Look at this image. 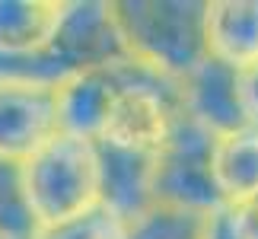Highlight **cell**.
<instances>
[{
	"label": "cell",
	"instance_id": "7c38bea8",
	"mask_svg": "<svg viewBox=\"0 0 258 239\" xmlns=\"http://www.w3.org/2000/svg\"><path fill=\"white\" fill-rule=\"evenodd\" d=\"M207 217L211 214L156 204L144 217H137L134 223H127L124 239H204Z\"/></svg>",
	"mask_w": 258,
	"mask_h": 239
},
{
	"label": "cell",
	"instance_id": "5b68a950",
	"mask_svg": "<svg viewBox=\"0 0 258 239\" xmlns=\"http://www.w3.org/2000/svg\"><path fill=\"white\" fill-rule=\"evenodd\" d=\"M57 80L89 67H105L127 61L131 51L124 45L121 26L115 19L112 4H67L64 23L54 35V45L48 48Z\"/></svg>",
	"mask_w": 258,
	"mask_h": 239
},
{
	"label": "cell",
	"instance_id": "e0dca14e",
	"mask_svg": "<svg viewBox=\"0 0 258 239\" xmlns=\"http://www.w3.org/2000/svg\"><path fill=\"white\" fill-rule=\"evenodd\" d=\"M0 239H35V233H10V230H0Z\"/></svg>",
	"mask_w": 258,
	"mask_h": 239
},
{
	"label": "cell",
	"instance_id": "277c9868",
	"mask_svg": "<svg viewBox=\"0 0 258 239\" xmlns=\"http://www.w3.org/2000/svg\"><path fill=\"white\" fill-rule=\"evenodd\" d=\"M61 131V80L0 74V163L23 166Z\"/></svg>",
	"mask_w": 258,
	"mask_h": 239
},
{
	"label": "cell",
	"instance_id": "7a4b0ae2",
	"mask_svg": "<svg viewBox=\"0 0 258 239\" xmlns=\"http://www.w3.org/2000/svg\"><path fill=\"white\" fill-rule=\"evenodd\" d=\"M124 45L137 64L182 80L207 61V4L201 0H127L112 4Z\"/></svg>",
	"mask_w": 258,
	"mask_h": 239
},
{
	"label": "cell",
	"instance_id": "9a60e30c",
	"mask_svg": "<svg viewBox=\"0 0 258 239\" xmlns=\"http://www.w3.org/2000/svg\"><path fill=\"white\" fill-rule=\"evenodd\" d=\"M239 93L245 112H249V122L258 125V64L249 71H239Z\"/></svg>",
	"mask_w": 258,
	"mask_h": 239
},
{
	"label": "cell",
	"instance_id": "8992f818",
	"mask_svg": "<svg viewBox=\"0 0 258 239\" xmlns=\"http://www.w3.org/2000/svg\"><path fill=\"white\" fill-rule=\"evenodd\" d=\"M178 93L185 112L217 137L252 125L239 93V71L217 57H207L188 77L178 80Z\"/></svg>",
	"mask_w": 258,
	"mask_h": 239
},
{
	"label": "cell",
	"instance_id": "ba28073f",
	"mask_svg": "<svg viewBox=\"0 0 258 239\" xmlns=\"http://www.w3.org/2000/svg\"><path fill=\"white\" fill-rule=\"evenodd\" d=\"M99 159H102V207H108L124 226L144 217L150 207H156L153 201L156 156L99 144Z\"/></svg>",
	"mask_w": 258,
	"mask_h": 239
},
{
	"label": "cell",
	"instance_id": "3957f363",
	"mask_svg": "<svg viewBox=\"0 0 258 239\" xmlns=\"http://www.w3.org/2000/svg\"><path fill=\"white\" fill-rule=\"evenodd\" d=\"M214 141L217 134H211L201 122H195L182 108L169 141L156 153V169H153L156 204L182 207V211H195V214L220 211L223 201L211 172Z\"/></svg>",
	"mask_w": 258,
	"mask_h": 239
},
{
	"label": "cell",
	"instance_id": "2e32d148",
	"mask_svg": "<svg viewBox=\"0 0 258 239\" xmlns=\"http://www.w3.org/2000/svg\"><path fill=\"white\" fill-rule=\"evenodd\" d=\"M204 239H239L233 230V220H230V207H220L207 217V233Z\"/></svg>",
	"mask_w": 258,
	"mask_h": 239
},
{
	"label": "cell",
	"instance_id": "8fae6325",
	"mask_svg": "<svg viewBox=\"0 0 258 239\" xmlns=\"http://www.w3.org/2000/svg\"><path fill=\"white\" fill-rule=\"evenodd\" d=\"M211 172L223 207L242 204L258 195V125L217 137Z\"/></svg>",
	"mask_w": 258,
	"mask_h": 239
},
{
	"label": "cell",
	"instance_id": "9c48e42d",
	"mask_svg": "<svg viewBox=\"0 0 258 239\" xmlns=\"http://www.w3.org/2000/svg\"><path fill=\"white\" fill-rule=\"evenodd\" d=\"M64 13L67 4L57 0H0V54L45 57Z\"/></svg>",
	"mask_w": 258,
	"mask_h": 239
},
{
	"label": "cell",
	"instance_id": "6da1fadb",
	"mask_svg": "<svg viewBox=\"0 0 258 239\" xmlns=\"http://www.w3.org/2000/svg\"><path fill=\"white\" fill-rule=\"evenodd\" d=\"M16 185L35 233L67 226L102 207V159L93 137L61 131L23 166Z\"/></svg>",
	"mask_w": 258,
	"mask_h": 239
},
{
	"label": "cell",
	"instance_id": "4fadbf2b",
	"mask_svg": "<svg viewBox=\"0 0 258 239\" xmlns=\"http://www.w3.org/2000/svg\"><path fill=\"white\" fill-rule=\"evenodd\" d=\"M127 226L118 220V217L108 211V207H99V211L80 217V220L57 226V230L48 233H35V239H124Z\"/></svg>",
	"mask_w": 258,
	"mask_h": 239
},
{
	"label": "cell",
	"instance_id": "5bb4252c",
	"mask_svg": "<svg viewBox=\"0 0 258 239\" xmlns=\"http://www.w3.org/2000/svg\"><path fill=\"white\" fill-rule=\"evenodd\" d=\"M230 220L239 239H258V195L230 207Z\"/></svg>",
	"mask_w": 258,
	"mask_h": 239
},
{
	"label": "cell",
	"instance_id": "30bf717a",
	"mask_svg": "<svg viewBox=\"0 0 258 239\" xmlns=\"http://www.w3.org/2000/svg\"><path fill=\"white\" fill-rule=\"evenodd\" d=\"M207 54L236 71L258 64V0L207 4Z\"/></svg>",
	"mask_w": 258,
	"mask_h": 239
},
{
	"label": "cell",
	"instance_id": "52a82bcc",
	"mask_svg": "<svg viewBox=\"0 0 258 239\" xmlns=\"http://www.w3.org/2000/svg\"><path fill=\"white\" fill-rule=\"evenodd\" d=\"M127 61L105 64V67H89V71H77L61 77V125L71 134L83 137H99L105 122V112L112 105L115 93L124 83Z\"/></svg>",
	"mask_w": 258,
	"mask_h": 239
}]
</instances>
